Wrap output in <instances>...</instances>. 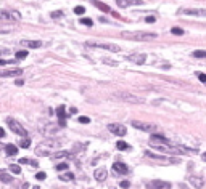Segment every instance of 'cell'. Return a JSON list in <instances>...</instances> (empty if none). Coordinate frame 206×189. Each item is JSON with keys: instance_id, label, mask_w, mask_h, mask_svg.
Listing matches in <instances>:
<instances>
[{"instance_id": "obj_1", "label": "cell", "mask_w": 206, "mask_h": 189, "mask_svg": "<svg viewBox=\"0 0 206 189\" xmlns=\"http://www.w3.org/2000/svg\"><path fill=\"white\" fill-rule=\"evenodd\" d=\"M121 35L124 38H127V40H142V42L155 40L156 38L155 32H145V31H124V32H121Z\"/></svg>"}, {"instance_id": "obj_17", "label": "cell", "mask_w": 206, "mask_h": 189, "mask_svg": "<svg viewBox=\"0 0 206 189\" xmlns=\"http://www.w3.org/2000/svg\"><path fill=\"white\" fill-rule=\"evenodd\" d=\"M0 181H3V183H11L13 181V178H11L10 175H8V173H5V172H0Z\"/></svg>"}, {"instance_id": "obj_16", "label": "cell", "mask_w": 206, "mask_h": 189, "mask_svg": "<svg viewBox=\"0 0 206 189\" xmlns=\"http://www.w3.org/2000/svg\"><path fill=\"white\" fill-rule=\"evenodd\" d=\"M5 154L7 155H16L18 154V148L15 144H8L7 148H5Z\"/></svg>"}, {"instance_id": "obj_15", "label": "cell", "mask_w": 206, "mask_h": 189, "mask_svg": "<svg viewBox=\"0 0 206 189\" xmlns=\"http://www.w3.org/2000/svg\"><path fill=\"white\" fill-rule=\"evenodd\" d=\"M21 43L24 45V47H28V48H39V47L42 45L39 40H23Z\"/></svg>"}, {"instance_id": "obj_6", "label": "cell", "mask_w": 206, "mask_h": 189, "mask_svg": "<svg viewBox=\"0 0 206 189\" xmlns=\"http://www.w3.org/2000/svg\"><path fill=\"white\" fill-rule=\"evenodd\" d=\"M108 130L111 131L113 135H116V136H124V135L127 133V128L124 127V125H121V124H110Z\"/></svg>"}, {"instance_id": "obj_29", "label": "cell", "mask_w": 206, "mask_h": 189, "mask_svg": "<svg viewBox=\"0 0 206 189\" xmlns=\"http://www.w3.org/2000/svg\"><path fill=\"white\" fill-rule=\"evenodd\" d=\"M61 14H63V11H52V13H50V16L53 18V19H58V18H61Z\"/></svg>"}, {"instance_id": "obj_38", "label": "cell", "mask_w": 206, "mask_h": 189, "mask_svg": "<svg viewBox=\"0 0 206 189\" xmlns=\"http://www.w3.org/2000/svg\"><path fill=\"white\" fill-rule=\"evenodd\" d=\"M79 122H80V124H89L90 119H89V117H79Z\"/></svg>"}, {"instance_id": "obj_10", "label": "cell", "mask_w": 206, "mask_h": 189, "mask_svg": "<svg viewBox=\"0 0 206 189\" xmlns=\"http://www.w3.org/2000/svg\"><path fill=\"white\" fill-rule=\"evenodd\" d=\"M113 170H114V173H118V175H126V173H129V167H127L126 164H122V162H114V164H113Z\"/></svg>"}, {"instance_id": "obj_37", "label": "cell", "mask_w": 206, "mask_h": 189, "mask_svg": "<svg viewBox=\"0 0 206 189\" xmlns=\"http://www.w3.org/2000/svg\"><path fill=\"white\" fill-rule=\"evenodd\" d=\"M198 79H200V82H201V83L206 82V76H205L203 72H198Z\"/></svg>"}, {"instance_id": "obj_23", "label": "cell", "mask_w": 206, "mask_h": 189, "mask_svg": "<svg viewBox=\"0 0 206 189\" xmlns=\"http://www.w3.org/2000/svg\"><path fill=\"white\" fill-rule=\"evenodd\" d=\"M80 24H84V26H89V27H92V26H94V21H92L90 18H82V19H80Z\"/></svg>"}, {"instance_id": "obj_26", "label": "cell", "mask_w": 206, "mask_h": 189, "mask_svg": "<svg viewBox=\"0 0 206 189\" xmlns=\"http://www.w3.org/2000/svg\"><path fill=\"white\" fill-rule=\"evenodd\" d=\"M193 56H195V58H206V52H203V50H196V52H193Z\"/></svg>"}, {"instance_id": "obj_45", "label": "cell", "mask_w": 206, "mask_h": 189, "mask_svg": "<svg viewBox=\"0 0 206 189\" xmlns=\"http://www.w3.org/2000/svg\"><path fill=\"white\" fill-rule=\"evenodd\" d=\"M5 136V131H3V128H0V138H3Z\"/></svg>"}, {"instance_id": "obj_43", "label": "cell", "mask_w": 206, "mask_h": 189, "mask_svg": "<svg viewBox=\"0 0 206 189\" xmlns=\"http://www.w3.org/2000/svg\"><path fill=\"white\" fill-rule=\"evenodd\" d=\"M19 164H31L29 159H19Z\"/></svg>"}, {"instance_id": "obj_31", "label": "cell", "mask_w": 206, "mask_h": 189, "mask_svg": "<svg viewBox=\"0 0 206 189\" xmlns=\"http://www.w3.org/2000/svg\"><path fill=\"white\" fill-rule=\"evenodd\" d=\"M66 168H68V164H58L56 165V170H58V172H66Z\"/></svg>"}, {"instance_id": "obj_18", "label": "cell", "mask_w": 206, "mask_h": 189, "mask_svg": "<svg viewBox=\"0 0 206 189\" xmlns=\"http://www.w3.org/2000/svg\"><path fill=\"white\" fill-rule=\"evenodd\" d=\"M92 3H94L95 7H98L100 10H103V11H110V7H108V5L101 3V2H98V0H92Z\"/></svg>"}, {"instance_id": "obj_34", "label": "cell", "mask_w": 206, "mask_h": 189, "mask_svg": "<svg viewBox=\"0 0 206 189\" xmlns=\"http://www.w3.org/2000/svg\"><path fill=\"white\" fill-rule=\"evenodd\" d=\"M35 178H37V179H45L47 175L44 172H37V173H35Z\"/></svg>"}, {"instance_id": "obj_14", "label": "cell", "mask_w": 206, "mask_h": 189, "mask_svg": "<svg viewBox=\"0 0 206 189\" xmlns=\"http://www.w3.org/2000/svg\"><path fill=\"white\" fill-rule=\"evenodd\" d=\"M94 176H95L97 181H105L106 176H108V172H106V168H97L95 173H94Z\"/></svg>"}, {"instance_id": "obj_13", "label": "cell", "mask_w": 206, "mask_h": 189, "mask_svg": "<svg viewBox=\"0 0 206 189\" xmlns=\"http://www.w3.org/2000/svg\"><path fill=\"white\" fill-rule=\"evenodd\" d=\"M189 181H190V184L193 186V188H203L205 186V181H203V176H190L189 178Z\"/></svg>"}, {"instance_id": "obj_7", "label": "cell", "mask_w": 206, "mask_h": 189, "mask_svg": "<svg viewBox=\"0 0 206 189\" xmlns=\"http://www.w3.org/2000/svg\"><path fill=\"white\" fill-rule=\"evenodd\" d=\"M126 59L135 63V64H143L145 59H147V55H145V53H132V55H127Z\"/></svg>"}, {"instance_id": "obj_46", "label": "cell", "mask_w": 206, "mask_h": 189, "mask_svg": "<svg viewBox=\"0 0 206 189\" xmlns=\"http://www.w3.org/2000/svg\"><path fill=\"white\" fill-rule=\"evenodd\" d=\"M23 83H24V82H23L21 79H18V80H16V85H23Z\"/></svg>"}, {"instance_id": "obj_19", "label": "cell", "mask_w": 206, "mask_h": 189, "mask_svg": "<svg viewBox=\"0 0 206 189\" xmlns=\"http://www.w3.org/2000/svg\"><path fill=\"white\" fill-rule=\"evenodd\" d=\"M60 179H61V181H73L74 175L69 173V172H66V173H63V175H60Z\"/></svg>"}, {"instance_id": "obj_25", "label": "cell", "mask_w": 206, "mask_h": 189, "mask_svg": "<svg viewBox=\"0 0 206 189\" xmlns=\"http://www.w3.org/2000/svg\"><path fill=\"white\" fill-rule=\"evenodd\" d=\"M65 114H66V111H65V106H60L58 109H56V115H58L60 119H63Z\"/></svg>"}, {"instance_id": "obj_5", "label": "cell", "mask_w": 206, "mask_h": 189, "mask_svg": "<svg viewBox=\"0 0 206 189\" xmlns=\"http://www.w3.org/2000/svg\"><path fill=\"white\" fill-rule=\"evenodd\" d=\"M132 127H135L137 130H142V131H148V133H153L156 130V125L148 124V122H142V120H132Z\"/></svg>"}, {"instance_id": "obj_39", "label": "cell", "mask_w": 206, "mask_h": 189, "mask_svg": "<svg viewBox=\"0 0 206 189\" xmlns=\"http://www.w3.org/2000/svg\"><path fill=\"white\" fill-rule=\"evenodd\" d=\"M127 3L129 5H140L142 3V0H127Z\"/></svg>"}, {"instance_id": "obj_3", "label": "cell", "mask_w": 206, "mask_h": 189, "mask_svg": "<svg viewBox=\"0 0 206 189\" xmlns=\"http://www.w3.org/2000/svg\"><path fill=\"white\" fill-rule=\"evenodd\" d=\"M89 47H95V48H103V50H108V52H113V53H118L119 50V45H114V43H106V42H87Z\"/></svg>"}, {"instance_id": "obj_44", "label": "cell", "mask_w": 206, "mask_h": 189, "mask_svg": "<svg viewBox=\"0 0 206 189\" xmlns=\"http://www.w3.org/2000/svg\"><path fill=\"white\" fill-rule=\"evenodd\" d=\"M153 21H155L153 16H148V18H147V23H153Z\"/></svg>"}, {"instance_id": "obj_20", "label": "cell", "mask_w": 206, "mask_h": 189, "mask_svg": "<svg viewBox=\"0 0 206 189\" xmlns=\"http://www.w3.org/2000/svg\"><path fill=\"white\" fill-rule=\"evenodd\" d=\"M52 157L53 159H60V157H71V154H69V152H66V151H60V152H53V154H52Z\"/></svg>"}, {"instance_id": "obj_30", "label": "cell", "mask_w": 206, "mask_h": 189, "mask_svg": "<svg viewBox=\"0 0 206 189\" xmlns=\"http://www.w3.org/2000/svg\"><path fill=\"white\" fill-rule=\"evenodd\" d=\"M116 3H118V7H121V8H126V7H129V3H127V0H116Z\"/></svg>"}, {"instance_id": "obj_32", "label": "cell", "mask_w": 206, "mask_h": 189, "mask_svg": "<svg viewBox=\"0 0 206 189\" xmlns=\"http://www.w3.org/2000/svg\"><path fill=\"white\" fill-rule=\"evenodd\" d=\"M171 32H172L174 35H182V34H184V31H182V29H179V27H172Z\"/></svg>"}, {"instance_id": "obj_12", "label": "cell", "mask_w": 206, "mask_h": 189, "mask_svg": "<svg viewBox=\"0 0 206 189\" xmlns=\"http://www.w3.org/2000/svg\"><path fill=\"white\" fill-rule=\"evenodd\" d=\"M169 141L161 135H151L150 136V144H168Z\"/></svg>"}, {"instance_id": "obj_2", "label": "cell", "mask_w": 206, "mask_h": 189, "mask_svg": "<svg viewBox=\"0 0 206 189\" xmlns=\"http://www.w3.org/2000/svg\"><path fill=\"white\" fill-rule=\"evenodd\" d=\"M111 98H116V100H122L126 103H132V104H142L143 103V98H139L132 93H127V91H121V93H114Z\"/></svg>"}, {"instance_id": "obj_41", "label": "cell", "mask_w": 206, "mask_h": 189, "mask_svg": "<svg viewBox=\"0 0 206 189\" xmlns=\"http://www.w3.org/2000/svg\"><path fill=\"white\" fill-rule=\"evenodd\" d=\"M13 61H7V59H0V66H5V64H11Z\"/></svg>"}, {"instance_id": "obj_9", "label": "cell", "mask_w": 206, "mask_h": 189, "mask_svg": "<svg viewBox=\"0 0 206 189\" xmlns=\"http://www.w3.org/2000/svg\"><path fill=\"white\" fill-rule=\"evenodd\" d=\"M171 184L168 181H150L147 184V189H169Z\"/></svg>"}, {"instance_id": "obj_40", "label": "cell", "mask_w": 206, "mask_h": 189, "mask_svg": "<svg viewBox=\"0 0 206 189\" xmlns=\"http://www.w3.org/2000/svg\"><path fill=\"white\" fill-rule=\"evenodd\" d=\"M119 186H121L122 189H127V188L130 186V183H129V181H121V184H119Z\"/></svg>"}, {"instance_id": "obj_4", "label": "cell", "mask_w": 206, "mask_h": 189, "mask_svg": "<svg viewBox=\"0 0 206 189\" xmlns=\"http://www.w3.org/2000/svg\"><path fill=\"white\" fill-rule=\"evenodd\" d=\"M7 124H8V127H10L16 135H19V136H26V135H28V130H26V128L23 127L18 120L11 119V117H8V119H7Z\"/></svg>"}, {"instance_id": "obj_28", "label": "cell", "mask_w": 206, "mask_h": 189, "mask_svg": "<svg viewBox=\"0 0 206 189\" xmlns=\"http://www.w3.org/2000/svg\"><path fill=\"white\" fill-rule=\"evenodd\" d=\"M13 18L16 21H19V19H21V14L18 13V11H10V19H13Z\"/></svg>"}, {"instance_id": "obj_42", "label": "cell", "mask_w": 206, "mask_h": 189, "mask_svg": "<svg viewBox=\"0 0 206 189\" xmlns=\"http://www.w3.org/2000/svg\"><path fill=\"white\" fill-rule=\"evenodd\" d=\"M60 127H66V120H65V117H63V119H60Z\"/></svg>"}, {"instance_id": "obj_36", "label": "cell", "mask_w": 206, "mask_h": 189, "mask_svg": "<svg viewBox=\"0 0 206 189\" xmlns=\"http://www.w3.org/2000/svg\"><path fill=\"white\" fill-rule=\"evenodd\" d=\"M103 63H106V64H111V66H118V63H116V61H111V59H108V58H103Z\"/></svg>"}, {"instance_id": "obj_24", "label": "cell", "mask_w": 206, "mask_h": 189, "mask_svg": "<svg viewBox=\"0 0 206 189\" xmlns=\"http://www.w3.org/2000/svg\"><path fill=\"white\" fill-rule=\"evenodd\" d=\"M28 50H21V52H16V59H24L28 56Z\"/></svg>"}, {"instance_id": "obj_27", "label": "cell", "mask_w": 206, "mask_h": 189, "mask_svg": "<svg viewBox=\"0 0 206 189\" xmlns=\"http://www.w3.org/2000/svg\"><path fill=\"white\" fill-rule=\"evenodd\" d=\"M10 170H11L13 173H16V175H18V173H21V168H19V165H16V164L10 165Z\"/></svg>"}, {"instance_id": "obj_35", "label": "cell", "mask_w": 206, "mask_h": 189, "mask_svg": "<svg viewBox=\"0 0 206 189\" xmlns=\"http://www.w3.org/2000/svg\"><path fill=\"white\" fill-rule=\"evenodd\" d=\"M0 18H2V19H10V11H2V13H0Z\"/></svg>"}, {"instance_id": "obj_8", "label": "cell", "mask_w": 206, "mask_h": 189, "mask_svg": "<svg viewBox=\"0 0 206 189\" xmlns=\"http://www.w3.org/2000/svg\"><path fill=\"white\" fill-rule=\"evenodd\" d=\"M21 74H23V69H19V67L0 71V77H16V76H21Z\"/></svg>"}, {"instance_id": "obj_11", "label": "cell", "mask_w": 206, "mask_h": 189, "mask_svg": "<svg viewBox=\"0 0 206 189\" xmlns=\"http://www.w3.org/2000/svg\"><path fill=\"white\" fill-rule=\"evenodd\" d=\"M179 13L190 14V16H206V11L205 10H192V8H184V10H180Z\"/></svg>"}, {"instance_id": "obj_21", "label": "cell", "mask_w": 206, "mask_h": 189, "mask_svg": "<svg viewBox=\"0 0 206 189\" xmlns=\"http://www.w3.org/2000/svg\"><path fill=\"white\" fill-rule=\"evenodd\" d=\"M116 148H118L119 151H126V149L129 148V144H127L126 141H118V143H116Z\"/></svg>"}, {"instance_id": "obj_22", "label": "cell", "mask_w": 206, "mask_h": 189, "mask_svg": "<svg viewBox=\"0 0 206 189\" xmlns=\"http://www.w3.org/2000/svg\"><path fill=\"white\" fill-rule=\"evenodd\" d=\"M29 146H31V140H29V138H24V140H21V141H19V148H24V149H28Z\"/></svg>"}, {"instance_id": "obj_33", "label": "cell", "mask_w": 206, "mask_h": 189, "mask_svg": "<svg viewBox=\"0 0 206 189\" xmlns=\"http://www.w3.org/2000/svg\"><path fill=\"white\" fill-rule=\"evenodd\" d=\"M74 13H76V14H82V13H85V8L84 7H76V8H74Z\"/></svg>"}]
</instances>
